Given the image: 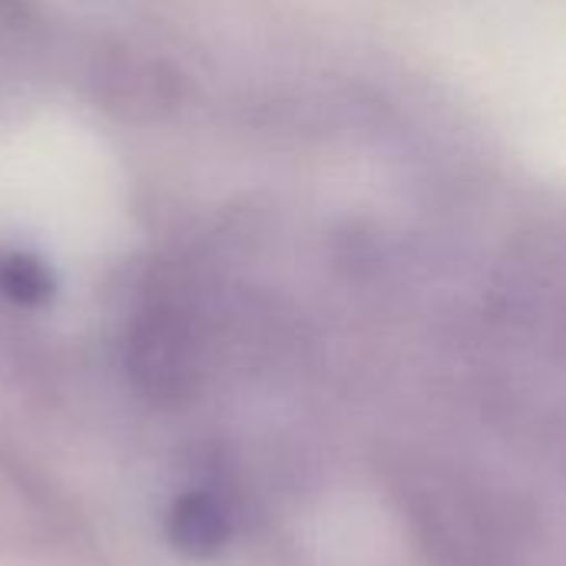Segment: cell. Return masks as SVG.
Listing matches in <instances>:
<instances>
[{"mask_svg": "<svg viewBox=\"0 0 566 566\" xmlns=\"http://www.w3.org/2000/svg\"><path fill=\"white\" fill-rule=\"evenodd\" d=\"M129 375L153 401H176L192 378V342L169 312H149L129 338Z\"/></svg>", "mask_w": 566, "mask_h": 566, "instance_id": "6da1fadb", "label": "cell"}, {"mask_svg": "<svg viewBox=\"0 0 566 566\" xmlns=\"http://www.w3.org/2000/svg\"><path fill=\"white\" fill-rule=\"evenodd\" d=\"M232 537V521L222 501L209 491H186L166 511V541L192 560L216 557Z\"/></svg>", "mask_w": 566, "mask_h": 566, "instance_id": "7a4b0ae2", "label": "cell"}, {"mask_svg": "<svg viewBox=\"0 0 566 566\" xmlns=\"http://www.w3.org/2000/svg\"><path fill=\"white\" fill-rule=\"evenodd\" d=\"M0 292L20 305H40L53 295V275L43 262L30 255L0 259Z\"/></svg>", "mask_w": 566, "mask_h": 566, "instance_id": "3957f363", "label": "cell"}]
</instances>
